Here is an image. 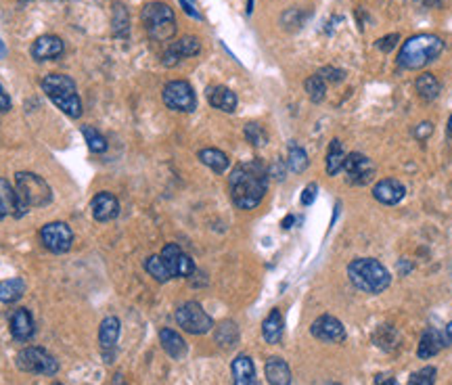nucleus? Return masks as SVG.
I'll return each instance as SVG.
<instances>
[{"instance_id":"f257e3e1","label":"nucleus","mask_w":452,"mask_h":385,"mask_svg":"<svg viewBox=\"0 0 452 385\" xmlns=\"http://www.w3.org/2000/svg\"><path fill=\"white\" fill-rule=\"evenodd\" d=\"M266 186H268V170L260 160L234 165L228 178L230 197L234 206L241 210L258 208L266 195Z\"/></svg>"},{"instance_id":"f03ea898","label":"nucleus","mask_w":452,"mask_h":385,"mask_svg":"<svg viewBox=\"0 0 452 385\" xmlns=\"http://www.w3.org/2000/svg\"><path fill=\"white\" fill-rule=\"evenodd\" d=\"M15 193H17V218L25 216L34 208H44L53 201L51 184L34 172L15 174Z\"/></svg>"},{"instance_id":"7ed1b4c3","label":"nucleus","mask_w":452,"mask_h":385,"mask_svg":"<svg viewBox=\"0 0 452 385\" xmlns=\"http://www.w3.org/2000/svg\"><path fill=\"white\" fill-rule=\"evenodd\" d=\"M47 97L55 103L67 117L78 119L82 115V99L78 95L76 82L65 73H47L40 82Z\"/></svg>"},{"instance_id":"20e7f679","label":"nucleus","mask_w":452,"mask_h":385,"mask_svg":"<svg viewBox=\"0 0 452 385\" xmlns=\"http://www.w3.org/2000/svg\"><path fill=\"white\" fill-rule=\"evenodd\" d=\"M444 51V42L434 34H419L408 38L398 55V65L404 69H421L436 61Z\"/></svg>"},{"instance_id":"39448f33","label":"nucleus","mask_w":452,"mask_h":385,"mask_svg":"<svg viewBox=\"0 0 452 385\" xmlns=\"http://www.w3.org/2000/svg\"><path fill=\"white\" fill-rule=\"evenodd\" d=\"M347 276L352 280L354 287H358L364 293L377 295L381 291H386L392 283V276L388 273V268L375 260V258H358L347 266Z\"/></svg>"},{"instance_id":"423d86ee","label":"nucleus","mask_w":452,"mask_h":385,"mask_svg":"<svg viewBox=\"0 0 452 385\" xmlns=\"http://www.w3.org/2000/svg\"><path fill=\"white\" fill-rule=\"evenodd\" d=\"M143 25L147 30V34L157 40V42H168L172 36L176 34V17L174 11L170 8L166 2H149L143 6L141 13Z\"/></svg>"},{"instance_id":"0eeeda50","label":"nucleus","mask_w":452,"mask_h":385,"mask_svg":"<svg viewBox=\"0 0 452 385\" xmlns=\"http://www.w3.org/2000/svg\"><path fill=\"white\" fill-rule=\"evenodd\" d=\"M17 367L23 373H34V375H44V377H53L59 373V360L51 352H47L44 348H38V345L23 348L17 354Z\"/></svg>"},{"instance_id":"6e6552de","label":"nucleus","mask_w":452,"mask_h":385,"mask_svg":"<svg viewBox=\"0 0 452 385\" xmlns=\"http://www.w3.org/2000/svg\"><path fill=\"white\" fill-rule=\"evenodd\" d=\"M176 323H178L180 329L191 333V335H206L208 331L214 329L212 316L197 302H184L182 306H178Z\"/></svg>"},{"instance_id":"1a4fd4ad","label":"nucleus","mask_w":452,"mask_h":385,"mask_svg":"<svg viewBox=\"0 0 452 385\" xmlns=\"http://www.w3.org/2000/svg\"><path fill=\"white\" fill-rule=\"evenodd\" d=\"M162 97H164L166 107H170V109L180 111V113H191V111L197 109L195 90L186 80H172V82H168L164 86Z\"/></svg>"},{"instance_id":"9d476101","label":"nucleus","mask_w":452,"mask_h":385,"mask_svg":"<svg viewBox=\"0 0 452 385\" xmlns=\"http://www.w3.org/2000/svg\"><path fill=\"white\" fill-rule=\"evenodd\" d=\"M40 241L53 254H67L73 245V230L65 222H49L40 228Z\"/></svg>"},{"instance_id":"9b49d317","label":"nucleus","mask_w":452,"mask_h":385,"mask_svg":"<svg viewBox=\"0 0 452 385\" xmlns=\"http://www.w3.org/2000/svg\"><path fill=\"white\" fill-rule=\"evenodd\" d=\"M162 260L166 262L172 278H191L195 273V262L191 260V256H186L176 243H168L162 249Z\"/></svg>"},{"instance_id":"f8f14e48","label":"nucleus","mask_w":452,"mask_h":385,"mask_svg":"<svg viewBox=\"0 0 452 385\" xmlns=\"http://www.w3.org/2000/svg\"><path fill=\"white\" fill-rule=\"evenodd\" d=\"M343 170L347 174V182L350 184L362 186V184L371 182V178L375 174V164L364 153H352V155H345Z\"/></svg>"},{"instance_id":"ddd939ff","label":"nucleus","mask_w":452,"mask_h":385,"mask_svg":"<svg viewBox=\"0 0 452 385\" xmlns=\"http://www.w3.org/2000/svg\"><path fill=\"white\" fill-rule=\"evenodd\" d=\"M201 53V42L197 36H182L180 40L172 42L166 53L162 57V63L166 67H174L176 63H180L182 59H189V57H195Z\"/></svg>"},{"instance_id":"4468645a","label":"nucleus","mask_w":452,"mask_h":385,"mask_svg":"<svg viewBox=\"0 0 452 385\" xmlns=\"http://www.w3.org/2000/svg\"><path fill=\"white\" fill-rule=\"evenodd\" d=\"M310 333L321 339V341H327V343H341L345 339V329L341 325V321H338L335 316L331 314H323L319 316L312 327H310Z\"/></svg>"},{"instance_id":"2eb2a0df","label":"nucleus","mask_w":452,"mask_h":385,"mask_svg":"<svg viewBox=\"0 0 452 385\" xmlns=\"http://www.w3.org/2000/svg\"><path fill=\"white\" fill-rule=\"evenodd\" d=\"M93 218L97 222H109L119 216V201L109 191H101L90 201Z\"/></svg>"},{"instance_id":"dca6fc26","label":"nucleus","mask_w":452,"mask_h":385,"mask_svg":"<svg viewBox=\"0 0 452 385\" xmlns=\"http://www.w3.org/2000/svg\"><path fill=\"white\" fill-rule=\"evenodd\" d=\"M404 195H406V189L396 178H383V180H379L373 186V197L379 203H383V206H396V203H400L404 199Z\"/></svg>"},{"instance_id":"f3484780","label":"nucleus","mask_w":452,"mask_h":385,"mask_svg":"<svg viewBox=\"0 0 452 385\" xmlns=\"http://www.w3.org/2000/svg\"><path fill=\"white\" fill-rule=\"evenodd\" d=\"M8 329H11V335L13 339L17 341H30L34 337V316L28 308H17L13 314H11V321H8Z\"/></svg>"},{"instance_id":"a211bd4d","label":"nucleus","mask_w":452,"mask_h":385,"mask_svg":"<svg viewBox=\"0 0 452 385\" xmlns=\"http://www.w3.org/2000/svg\"><path fill=\"white\" fill-rule=\"evenodd\" d=\"M65 51V45L59 36H53V34H47V36H40L36 38V42L32 45V57L36 61H53V59H59Z\"/></svg>"},{"instance_id":"6ab92c4d","label":"nucleus","mask_w":452,"mask_h":385,"mask_svg":"<svg viewBox=\"0 0 452 385\" xmlns=\"http://www.w3.org/2000/svg\"><path fill=\"white\" fill-rule=\"evenodd\" d=\"M230 371H232V384L234 385H256V367H254V360L247 356V354H239L232 365H230Z\"/></svg>"},{"instance_id":"aec40b11","label":"nucleus","mask_w":452,"mask_h":385,"mask_svg":"<svg viewBox=\"0 0 452 385\" xmlns=\"http://www.w3.org/2000/svg\"><path fill=\"white\" fill-rule=\"evenodd\" d=\"M208 103L214 107V109L225 111V113H232L239 105V99L237 95L226 88V86H210L208 88Z\"/></svg>"},{"instance_id":"412c9836","label":"nucleus","mask_w":452,"mask_h":385,"mask_svg":"<svg viewBox=\"0 0 452 385\" xmlns=\"http://www.w3.org/2000/svg\"><path fill=\"white\" fill-rule=\"evenodd\" d=\"M119 333H121V325H119L117 316L103 319V323L99 327V343H101V350L105 352L107 358H109V352H113V348L119 339Z\"/></svg>"},{"instance_id":"4be33fe9","label":"nucleus","mask_w":452,"mask_h":385,"mask_svg":"<svg viewBox=\"0 0 452 385\" xmlns=\"http://www.w3.org/2000/svg\"><path fill=\"white\" fill-rule=\"evenodd\" d=\"M264 371H266V379L270 385H291V369L279 356L268 358Z\"/></svg>"},{"instance_id":"5701e85b","label":"nucleus","mask_w":452,"mask_h":385,"mask_svg":"<svg viewBox=\"0 0 452 385\" xmlns=\"http://www.w3.org/2000/svg\"><path fill=\"white\" fill-rule=\"evenodd\" d=\"M160 341H162V348H164V352L168 354L170 358L182 360L186 356V343L174 329L160 331Z\"/></svg>"},{"instance_id":"b1692460","label":"nucleus","mask_w":452,"mask_h":385,"mask_svg":"<svg viewBox=\"0 0 452 385\" xmlns=\"http://www.w3.org/2000/svg\"><path fill=\"white\" fill-rule=\"evenodd\" d=\"M282 331H285V323H282L281 310L275 308V310H270V314L262 323V335H264L266 343L277 345L282 339Z\"/></svg>"},{"instance_id":"393cba45","label":"nucleus","mask_w":452,"mask_h":385,"mask_svg":"<svg viewBox=\"0 0 452 385\" xmlns=\"http://www.w3.org/2000/svg\"><path fill=\"white\" fill-rule=\"evenodd\" d=\"M6 216L17 218V193L6 178H0V220Z\"/></svg>"},{"instance_id":"a878e982","label":"nucleus","mask_w":452,"mask_h":385,"mask_svg":"<svg viewBox=\"0 0 452 385\" xmlns=\"http://www.w3.org/2000/svg\"><path fill=\"white\" fill-rule=\"evenodd\" d=\"M444 345H446V343H444V337H442L440 331L427 329L423 333V337H421L417 356H419V358H432V356H436Z\"/></svg>"},{"instance_id":"bb28decb","label":"nucleus","mask_w":452,"mask_h":385,"mask_svg":"<svg viewBox=\"0 0 452 385\" xmlns=\"http://www.w3.org/2000/svg\"><path fill=\"white\" fill-rule=\"evenodd\" d=\"M25 293V280L15 276V278H6L0 280V302L2 304H15L23 297Z\"/></svg>"},{"instance_id":"cd10ccee","label":"nucleus","mask_w":452,"mask_h":385,"mask_svg":"<svg viewBox=\"0 0 452 385\" xmlns=\"http://www.w3.org/2000/svg\"><path fill=\"white\" fill-rule=\"evenodd\" d=\"M113 13H112V30L113 36L117 38H128L130 36V17H128V11L121 2H113Z\"/></svg>"},{"instance_id":"c85d7f7f","label":"nucleus","mask_w":452,"mask_h":385,"mask_svg":"<svg viewBox=\"0 0 452 385\" xmlns=\"http://www.w3.org/2000/svg\"><path fill=\"white\" fill-rule=\"evenodd\" d=\"M415 86H417V93H419V97L423 101H436L440 97V90H442V86H440V82L436 80L434 73L419 76L417 82H415Z\"/></svg>"},{"instance_id":"c756f323","label":"nucleus","mask_w":452,"mask_h":385,"mask_svg":"<svg viewBox=\"0 0 452 385\" xmlns=\"http://www.w3.org/2000/svg\"><path fill=\"white\" fill-rule=\"evenodd\" d=\"M199 162L203 165H208L210 170H214L216 174H222L226 172V167L230 164L228 155L220 149H201L199 151Z\"/></svg>"},{"instance_id":"7c9ffc66","label":"nucleus","mask_w":452,"mask_h":385,"mask_svg":"<svg viewBox=\"0 0 452 385\" xmlns=\"http://www.w3.org/2000/svg\"><path fill=\"white\" fill-rule=\"evenodd\" d=\"M343 164H345V153H343L341 143L335 138V141H331L329 151H327V174L329 176H338L339 172L343 170Z\"/></svg>"},{"instance_id":"2f4dec72","label":"nucleus","mask_w":452,"mask_h":385,"mask_svg":"<svg viewBox=\"0 0 452 385\" xmlns=\"http://www.w3.org/2000/svg\"><path fill=\"white\" fill-rule=\"evenodd\" d=\"M80 130H82L84 141H86V145H88V149H90L93 153H105V151H107L109 143H107V138H105L97 128H93V126H82Z\"/></svg>"},{"instance_id":"473e14b6","label":"nucleus","mask_w":452,"mask_h":385,"mask_svg":"<svg viewBox=\"0 0 452 385\" xmlns=\"http://www.w3.org/2000/svg\"><path fill=\"white\" fill-rule=\"evenodd\" d=\"M287 165L291 172L302 174L308 167V153L304 151V147H299L297 143H289V155H287Z\"/></svg>"},{"instance_id":"72a5a7b5","label":"nucleus","mask_w":452,"mask_h":385,"mask_svg":"<svg viewBox=\"0 0 452 385\" xmlns=\"http://www.w3.org/2000/svg\"><path fill=\"white\" fill-rule=\"evenodd\" d=\"M145 271L153 276L157 283H168L170 278H172L166 262L162 260V256H151V258H147V260H145Z\"/></svg>"},{"instance_id":"f704fd0d","label":"nucleus","mask_w":452,"mask_h":385,"mask_svg":"<svg viewBox=\"0 0 452 385\" xmlns=\"http://www.w3.org/2000/svg\"><path fill=\"white\" fill-rule=\"evenodd\" d=\"M239 341V329L232 321H225L218 329H216V343L220 348H232Z\"/></svg>"},{"instance_id":"c9c22d12","label":"nucleus","mask_w":452,"mask_h":385,"mask_svg":"<svg viewBox=\"0 0 452 385\" xmlns=\"http://www.w3.org/2000/svg\"><path fill=\"white\" fill-rule=\"evenodd\" d=\"M304 88H306V93H308L312 103H321L325 99V93H327V82L319 73H314L304 82Z\"/></svg>"},{"instance_id":"e433bc0d","label":"nucleus","mask_w":452,"mask_h":385,"mask_svg":"<svg viewBox=\"0 0 452 385\" xmlns=\"http://www.w3.org/2000/svg\"><path fill=\"white\" fill-rule=\"evenodd\" d=\"M245 138H247V143H251L254 147H264L266 145V141H268V134H266V130L260 126V124H247L245 126Z\"/></svg>"},{"instance_id":"4c0bfd02","label":"nucleus","mask_w":452,"mask_h":385,"mask_svg":"<svg viewBox=\"0 0 452 385\" xmlns=\"http://www.w3.org/2000/svg\"><path fill=\"white\" fill-rule=\"evenodd\" d=\"M436 375H438V371L434 367H425L410 375L408 385H436Z\"/></svg>"},{"instance_id":"58836bf2","label":"nucleus","mask_w":452,"mask_h":385,"mask_svg":"<svg viewBox=\"0 0 452 385\" xmlns=\"http://www.w3.org/2000/svg\"><path fill=\"white\" fill-rule=\"evenodd\" d=\"M319 76L325 80V82H341L343 80V71L341 69H335V67H323L319 71Z\"/></svg>"},{"instance_id":"ea45409f","label":"nucleus","mask_w":452,"mask_h":385,"mask_svg":"<svg viewBox=\"0 0 452 385\" xmlns=\"http://www.w3.org/2000/svg\"><path fill=\"white\" fill-rule=\"evenodd\" d=\"M398 40H400V38H398V34H390V36H386V38L377 40V49H379V51H383V53H390V51L396 47V42H398Z\"/></svg>"},{"instance_id":"a19ab883","label":"nucleus","mask_w":452,"mask_h":385,"mask_svg":"<svg viewBox=\"0 0 452 385\" xmlns=\"http://www.w3.org/2000/svg\"><path fill=\"white\" fill-rule=\"evenodd\" d=\"M316 184H308L306 189H304V193H302V206H312L314 203V199H316Z\"/></svg>"},{"instance_id":"79ce46f5","label":"nucleus","mask_w":452,"mask_h":385,"mask_svg":"<svg viewBox=\"0 0 452 385\" xmlns=\"http://www.w3.org/2000/svg\"><path fill=\"white\" fill-rule=\"evenodd\" d=\"M432 130H434V128H432V124H429V122H423V124H419V126L415 128V136H417V138H421V141H425V138L432 134Z\"/></svg>"},{"instance_id":"37998d69","label":"nucleus","mask_w":452,"mask_h":385,"mask_svg":"<svg viewBox=\"0 0 452 385\" xmlns=\"http://www.w3.org/2000/svg\"><path fill=\"white\" fill-rule=\"evenodd\" d=\"M180 6H182V8H184V13H186V15H191L193 19H201V15L195 11V6H193L189 0H180Z\"/></svg>"},{"instance_id":"c03bdc74","label":"nucleus","mask_w":452,"mask_h":385,"mask_svg":"<svg viewBox=\"0 0 452 385\" xmlns=\"http://www.w3.org/2000/svg\"><path fill=\"white\" fill-rule=\"evenodd\" d=\"M282 174H285V170H282L281 162H275V164L268 167V176H275V178H279V180H281Z\"/></svg>"},{"instance_id":"a18cd8bd","label":"nucleus","mask_w":452,"mask_h":385,"mask_svg":"<svg viewBox=\"0 0 452 385\" xmlns=\"http://www.w3.org/2000/svg\"><path fill=\"white\" fill-rule=\"evenodd\" d=\"M8 109H11V99H8V95L4 93L2 84H0V111H8Z\"/></svg>"},{"instance_id":"49530a36","label":"nucleus","mask_w":452,"mask_h":385,"mask_svg":"<svg viewBox=\"0 0 452 385\" xmlns=\"http://www.w3.org/2000/svg\"><path fill=\"white\" fill-rule=\"evenodd\" d=\"M375 385H398L392 375H377L375 377Z\"/></svg>"},{"instance_id":"de8ad7c7","label":"nucleus","mask_w":452,"mask_h":385,"mask_svg":"<svg viewBox=\"0 0 452 385\" xmlns=\"http://www.w3.org/2000/svg\"><path fill=\"white\" fill-rule=\"evenodd\" d=\"M406 2H415V4H423V6H434V4H438L440 0H406Z\"/></svg>"},{"instance_id":"09e8293b","label":"nucleus","mask_w":452,"mask_h":385,"mask_svg":"<svg viewBox=\"0 0 452 385\" xmlns=\"http://www.w3.org/2000/svg\"><path fill=\"white\" fill-rule=\"evenodd\" d=\"M112 385H128V384H126V377H124L121 373H115V375H113Z\"/></svg>"},{"instance_id":"8fccbe9b","label":"nucleus","mask_w":452,"mask_h":385,"mask_svg":"<svg viewBox=\"0 0 452 385\" xmlns=\"http://www.w3.org/2000/svg\"><path fill=\"white\" fill-rule=\"evenodd\" d=\"M291 222H293V216L285 218V220H282V228H289V224H291Z\"/></svg>"},{"instance_id":"3c124183","label":"nucleus","mask_w":452,"mask_h":385,"mask_svg":"<svg viewBox=\"0 0 452 385\" xmlns=\"http://www.w3.org/2000/svg\"><path fill=\"white\" fill-rule=\"evenodd\" d=\"M446 335H448V339H451V341H452V323H451V325H448V327H446Z\"/></svg>"},{"instance_id":"603ef678","label":"nucleus","mask_w":452,"mask_h":385,"mask_svg":"<svg viewBox=\"0 0 452 385\" xmlns=\"http://www.w3.org/2000/svg\"><path fill=\"white\" fill-rule=\"evenodd\" d=\"M448 130H451V134H452V117L448 119Z\"/></svg>"},{"instance_id":"864d4df0","label":"nucleus","mask_w":452,"mask_h":385,"mask_svg":"<svg viewBox=\"0 0 452 385\" xmlns=\"http://www.w3.org/2000/svg\"><path fill=\"white\" fill-rule=\"evenodd\" d=\"M329 385H339V384H329Z\"/></svg>"},{"instance_id":"5fc2aeb1","label":"nucleus","mask_w":452,"mask_h":385,"mask_svg":"<svg viewBox=\"0 0 452 385\" xmlns=\"http://www.w3.org/2000/svg\"><path fill=\"white\" fill-rule=\"evenodd\" d=\"M53 385H63V384H53Z\"/></svg>"}]
</instances>
